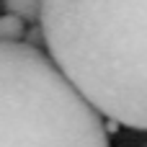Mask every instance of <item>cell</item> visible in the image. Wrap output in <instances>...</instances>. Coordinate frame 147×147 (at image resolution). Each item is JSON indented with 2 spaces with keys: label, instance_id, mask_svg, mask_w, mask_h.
Masks as SVG:
<instances>
[{
  "label": "cell",
  "instance_id": "1",
  "mask_svg": "<svg viewBox=\"0 0 147 147\" xmlns=\"http://www.w3.org/2000/svg\"><path fill=\"white\" fill-rule=\"evenodd\" d=\"M47 52L106 119L147 132V0H44Z\"/></svg>",
  "mask_w": 147,
  "mask_h": 147
},
{
  "label": "cell",
  "instance_id": "2",
  "mask_svg": "<svg viewBox=\"0 0 147 147\" xmlns=\"http://www.w3.org/2000/svg\"><path fill=\"white\" fill-rule=\"evenodd\" d=\"M0 147H109V132L49 54L0 41Z\"/></svg>",
  "mask_w": 147,
  "mask_h": 147
},
{
  "label": "cell",
  "instance_id": "3",
  "mask_svg": "<svg viewBox=\"0 0 147 147\" xmlns=\"http://www.w3.org/2000/svg\"><path fill=\"white\" fill-rule=\"evenodd\" d=\"M5 10L23 18L26 23L31 26H39L41 23V10H44V0H3Z\"/></svg>",
  "mask_w": 147,
  "mask_h": 147
},
{
  "label": "cell",
  "instance_id": "4",
  "mask_svg": "<svg viewBox=\"0 0 147 147\" xmlns=\"http://www.w3.org/2000/svg\"><path fill=\"white\" fill-rule=\"evenodd\" d=\"M26 21L13 16V13H3L0 16V41H13V44H21L26 39Z\"/></svg>",
  "mask_w": 147,
  "mask_h": 147
},
{
  "label": "cell",
  "instance_id": "5",
  "mask_svg": "<svg viewBox=\"0 0 147 147\" xmlns=\"http://www.w3.org/2000/svg\"><path fill=\"white\" fill-rule=\"evenodd\" d=\"M23 44H28L31 49H44L47 47V36H44V28H41V23L39 26H31L28 31H26V39H23Z\"/></svg>",
  "mask_w": 147,
  "mask_h": 147
}]
</instances>
